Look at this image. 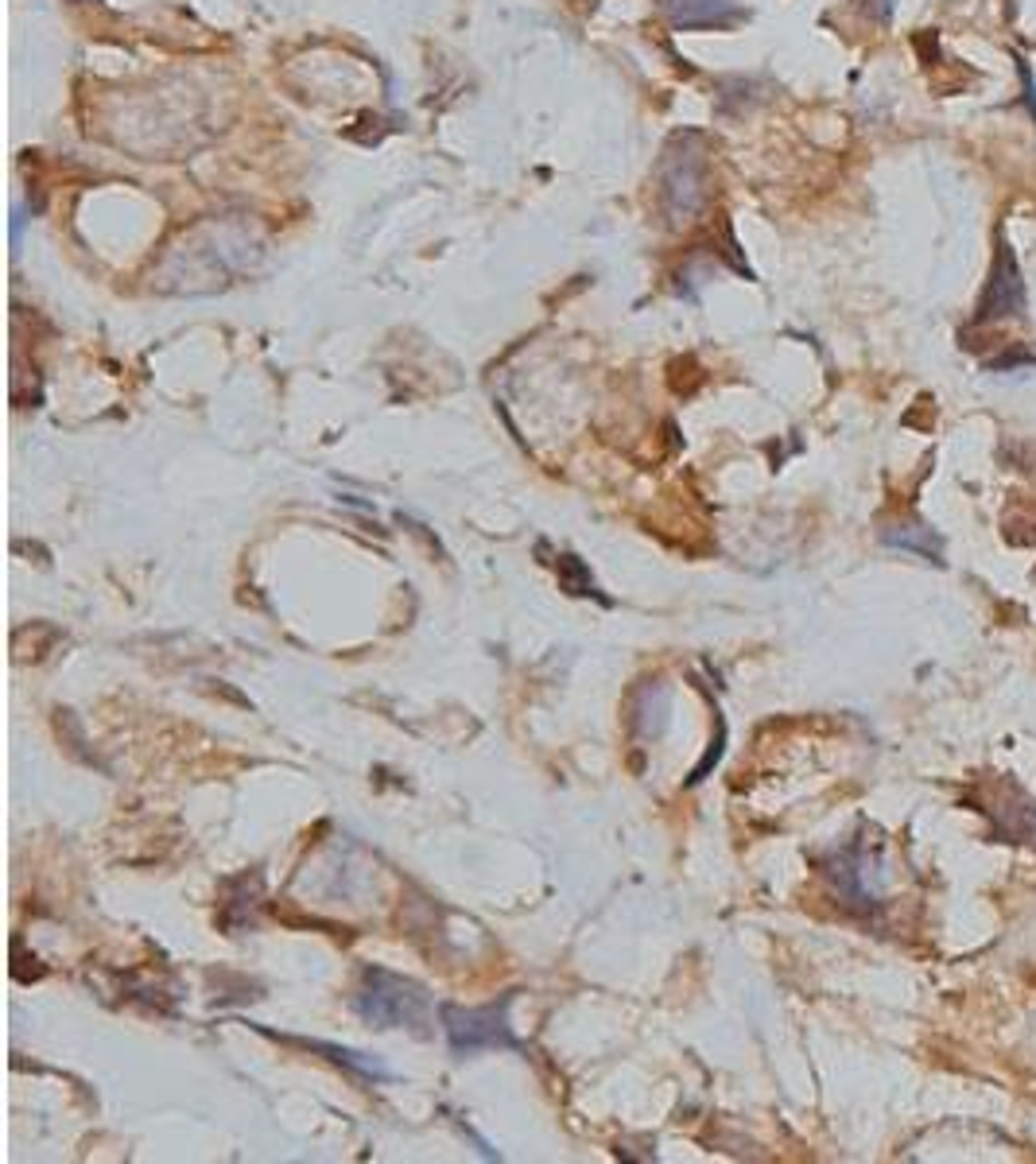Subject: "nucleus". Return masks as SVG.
I'll list each match as a JSON object with an SVG mask.
<instances>
[{
	"label": "nucleus",
	"instance_id": "1",
	"mask_svg": "<svg viewBox=\"0 0 1036 1164\" xmlns=\"http://www.w3.org/2000/svg\"><path fill=\"white\" fill-rule=\"evenodd\" d=\"M357 1013L365 1021L381 1028H404V1025H423L428 1017V994L423 987H416L404 974H392L381 967H365L361 970V987H357Z\"/></svg>",
	"mask_w": 1036,
	"mask_h": 1164
},
{
	"label": "nucleus",
	"instance_id": "2",
	"mask_svg": "<svg viewBox=\"0 0 1036 1164\" xmlns=\"http://www.w3.org/2000/svg\"><path fill=\"white\" fill-rule=\"evenodd\" d=\"M443 1025L454 1052L517 1048V1036L509 1028V1002L489 1005V1010H458V1005H446Z\"/></svg>",
	"mask_w": 1036,
	"mask_h": 1164
},
{
	"label": "nucleus",
	"instance_id": "3",
	"mask_svg": "<svg viewBox=\"0 0 1036 1164\" xmlns=\"http://www.w3.org/2000/svg\"><path fill=\"white\" fill-rule=\"evenodd\" d=\"M1021 308H1025V283H1021L1017 260H1013L1010 245H1002L994 260V272H990V283L979 300L974 323H1002V319L1021 315Z\"/></svg>",
	"mask_w": 1036,
	"mask_h": 1164
},
{
	"label": "nucleus",
	"instance_id": "4",
	"mask_svg": "<svg viewBox=\"0 0 1036 1164\" xmlns=\"http://www.w3.org/2000/svg\"><path fill=\"white\" fill-rule=\"evenodd\" d=\"M665 12L672 17V24L680 28H711L726 24L734 17V0H660Z\"/></svg>",
	"mask_w": 1036,
	"mask_h": 1164
}]
</instances>
